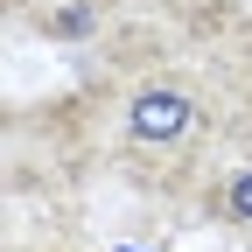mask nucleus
I'll list each match as a JSON object with an SVG mask.
<instances>
[{
  "instance_id": "1",
  "label": "nucleus",
  "mask_w": 252,
  "mask_h": 252,
  "mask_svg": "<svg viewBox=\"0 0 252 252\" xmlns=\"http://www.w3.org/2000/svg\"><path fill=\"white\" fill-rule=\"evenodd\" d=\"M189 133H196V98H189L182 84L133 91V105H126V140H133V147H175Z\"/></svg>"
},
{
  "instance_id": "2",
  "label": "nucleus",
  "mask_w": 252,
  "mask_h": 252,
  "mask_svg": "<svg viewBox=\"0 0 252 252\" xmlns=\"http://www.w3.org/2000/svg\"><path fill=\"white\" fill-rule=\"evenodd\" d=\"M224 217L252 224V168H238V175H231V189H224Z\"/></svg>"
},
{
  "instance_id": "3",
  "label": "nucleus",
  "mask_w": 252,
  "mask_h": 252,
  "mask_svg": "<svg viewBox=\"0 0 252 252\" xmlns=\"http://www.w3.org/2000/svg\"><path fill=\"white\" fill-rule=\"evenodd\" d=\"M49 28H56V35H91V7H70V14H56Z\"/></svg>"
}]
</instances>
